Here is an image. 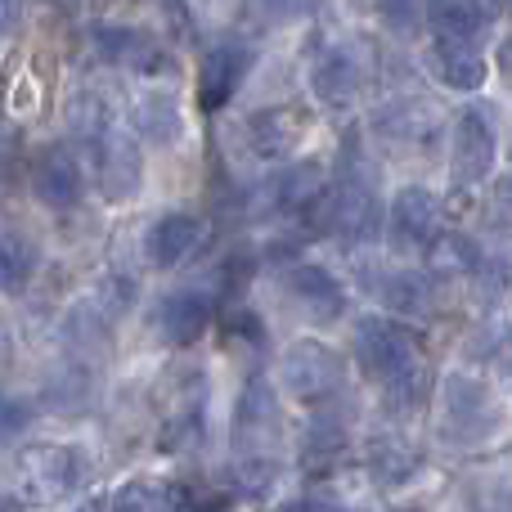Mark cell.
<instances>
[{
  "mask_svg": "<svg viewBox=\"0 0 512 512\" xmlns=\"http://www.w3.org/2000/svg\"><path fill=\"white\" fill-rule=\"evenodd\" d=\"M495 364H499V373H504V382L512 387V342H504V346L495 351Z\"/></svg>",
  "mask_w": 512,
  "mask_h": 512,
  "instance_id": "cell-36",
  "label": "cell"
},
{
  "mask_svg": "<svg viewBox=\"0 0 512 512\" xmlns=\"http://www.w3.org/2000/svg\"><path fill=\"white\" fill-rule=\"evenodd\" d=\"M373 292L382 297L387 310H405V315H427L432 310V279L418 270H387Z\"/></svg>",
  "mask_w": 512,
  "mask_h": 512,
  "instance_id": "cell-26",
  "label": "cell"
},
{
  "mask_svg": "<svg viewBox=\"0 0 512 512\" xmlns=\"http://www.w3.org/2000/svg\"><path fill=\"white\" fill-rule=\"evenodd\" d=\"M95 477V463L81 445H32L14 463V490L36 508L81 495Z\"/></svg>",
  "mask_w": 512,
  "mask_h": 512,
  "instance_id": "cell-1",
  "label": "cell"
},
{
  "mask_svg": "<svg viewBox=\"0 0 512 512\" xmlns=\"http://www.w3.org/2000/svg\"><path fill=\"white\" fill-rule=\"evenodd\" d=\"M283 292H288L292 306H297L306 319H315V324H333V319H342V310H346L342 279H337L333 270H324V265H315V261L288 265V274H283Z\"/></svg>",
  "mask_w": 512,
  "mask_h": 512,
  "instance_id": "cell-9",
  "label": "cell"
},
{
  "mask_svg": "<svg viewBox=\"0 0 512 512\" xmlns=\"http://www.w3.org/2000/svg\"><path fill=\"white\" fill-rule=\"evenodd\" d=\"M346 382V364L319 337H297L292 346H283L279 355V387L301 405H319V400L337 396Z\"/></svg>",
  "mask_w": 512,
  "mask_h": 512,
  "instance_id": "cell-4",
  "label": "cell"
},
{
  "mask_svg": "<svg viewBox=\"0 0 512 512\" xmlns=\"http://www.w3.org/2000/svg\"><path fill=\"white\" fill-rule=\"evenodd\" d=\"M310 230L337 243H369L382 230V203L360 171H346L342 185L324 189L310 203Z\"/></svg>",
  "mask_w": 512,
  "mask_h": 512,
  "instance_id": "cell-2",
  "label": "cell"
},
{
  "mask_svg": "<svg viewBox=\"0 0 512 512\" xmlns=\"http://www.w3.org/2000/svg\"><path fill=\"white\" fill-rule=\"evenodd\" d=\"M36 423V409L32 400L23 396H9V391H0V445H14L18 436H27Z\"/></svg>",
  "mask_w": 512,
  "mask_h": 512,
  "instance_id": "cell-32",
  "label": "cell"
},
{
  "mask_svg": "<svg viewBox=\"0 0 512 512\" xmlns=\"http://www.w3.org/2000/svg\"><path fill=\"white\" fill-rule=\"evenodd\" d=\"M481 261V248L468 234H441V239L427 243V279H459L472 274Z\"/></svg>",
  "mask_w": 512,
  "mask_h": 512,
  "instance_id": "cell-27",
  "label": "cell"
},
{
  "mask_svg": "<svg viewBox=\"0 0 512 512\" xmlns=\"http://www.w3.org/2000/svg\"><path fill=\"white\" fill-rule=\"evenodd\" d=\"M135 131L153 144V149H171L185 135V108L171 90H144L135 99Z\"/></svg>",
  "mask_w": 512,
  "mask_h": 512,
  "instance_id": "cell-20",
  "label": "cell"
},
{
  "mask_svg": "<svg viewBox=\"0 0 512 512\" xmlns=\"http://www.w3.org/2000/svg\"><path fill=\"white\" fill-rule=\"evenodd\" d=\"M306 113L292 104H270V108H256L243 122V135H248V149L261 162H288L292 153L301 149L306 140Z\"/></svg>",
  "mask_w": 512,
  "mask_h": 512,
  "instance_id": "cell-10",
  "label": "cell"
},
{
  "mask_svg": "<svg viewBox=\"0 0 512 512\" xmlns=\"http://www.w3.org/2000/svg\"><path fill=\"white\" fill-rule=\"evenodd\" d=\"M198 512H230L225 504H207V508H198Z\"/></svg>",
  "mask_w": 512,
  "mask_h": 512,
  "instance_id": "cell-39",
  "label": "cell"
},
{
  "mask_svg": "<svg viewBox=\"0 0 512 512\" xmlns=\"http://www.w3.org/2000/svg\"><path fill=\"white\" fill-rule=\"evenodd\" d=\"M436 131V113L414 95L387 99V104L373 113V135L387 144H423Z\"/></svg>",
  "mask_w": 512,
  "mask_h": 512,
  "instance_id": "cell-18",
  "label": "cell"
},
{
  "mask_svg": "<svg viewBox=\"0 0 512 512\" xmlns=\"http://www.w3.org/2000/svg\"><path fill=\"white\" fill-rule=\"evenodd\" d=\"M41 270V248L27 230L0 225V292H23Z\"/></svg>",
  "mask_w": 512,
  "mask_h": 512,
  "instance_id": "cell-23",
  "label": "cell"
},
{
  "mask_svg": "<svg viewBox=\"0 0 512 512\" xmlns=\"http://www.w3.org/2000/svg\"><path fill=\"white\" fill-rule=\"evenodd\" d=\"M198 243H203V221L194 212H162L144 230V256L153 270H176Z\"/></svg>",
  "mask_w": 512,
  "mask_h": 512,
  "instance_id": "cell-17",
  "label": "cell"
},
{
  "mask_svg": "<svg viewBox=\"0 0 512 512\" xmlns=\"http://www.w3.org/2000/svg\"><path fill=\"white\" fill-rule=\"evenodd\" d=\"M90 45L104 63L113 68H131V72H158L162 68V50L144 27L131 23H95L90 27Z\"/></svg>",
  "mask_w": 512,
  "mask_h": 512,
  "instance_id": "cell-14",
  "label": "cell"
},
{
  "mask_svg": "<svg viewBox=\"0 0 512 512\" xmlns=\"http://www.w3.org/2000/svg\"><path fill=\"white\" fill-rule=\"evenodd\" d=\"M90 162H95V185L108 203H131L144 189V153L117 126L90 144Z\"/></svg>",
  "mask_w": 512,
  "mask_h": 512,
  "instance_id": "cell-7",
  "label": "cell"
},
{
  "mask_svg": "<svg viewBox=\"0 0 512 512\" xmlns=\"http://www.w3.org/2000/svg\"><path fill=\"white\" fill-rule=\"evenodd\" d=\"M212 310H216L212 292L176 288L158 301V310H153V333H158L167 346H194L198 337L207 333V324H212Z\"/></svg>",
  "mask_w": 512,
  "mask_h": 512,
  "instance_id": "cell-11",
  "label": "cell"
},
{
  "mask_svg": "<svg viewBox=\"0 0 512 512\" xmlns=\"http://www.w3.org/2000/svg\"><path fill=\"white\" fill-rule=\"evenodd\" d=\"M423 23L436 32V41H477L486 27L481 0H427Z\"/></svg>",
  "mask_w": 512,
  "mask_h": 512,
  "instance_id": "cell-21",
  "label": "cell"
},
{
  "mask_svg": "<svg viewBox=\"0 0 512 512\" xmlns=\"http://www.w3.org/2000/svg\"><path fill=\"white\" fill-rule=\"evenodd\" d=\"M378 18L391 27V32L409 36L418 23H423V5H418V0H378Z\"/></svg>",
  "mask_w": 512,
  "mask_h": 512,
  "instance_id": "cell-33",
  "label": "cell"
},
{
  "mask_svg": "<svg viewBox=\"0 0 512 512\" xmlns=\"http://www.w3.org/2000/svg\"><path fill=\"white\" fill-rule=\"evenodd\" d=\"M427 63H432L436 81L450 90H481L486 86V54H481L477 41H436L432 54H427Z\"/></svg>",
  "mask_w": 512,
  "mask_h": 512,
  "instance_id": "cell-19",
  "label": "cell"
},
{
  "mask_svg": "<svg viewBox=\"0 0 512 512\" xmlns=\"http://www.w3.org/2000/svg\"><path fill=\"white\" fill-rule=\"evenodd\" d=\"M477 288H481V297H499V292L512 283V265L504 261V256H486L481 252V261H477Z\"/></svg>",
  "mask_w": 512,
  "mask_h": 512,
  "instance_id": "cell-34",
  "label": "cell"
},
{
  "mask_svg": "<svg viewBox=\"0 0 512 512\" xmlns=\"http://www.w3.org/2000/svg\"><path fill=\"white\" fill-rule=\"evenodd\" d=\"M234 459H279L283 445V414H279V396H274L270 378H248L234 409Z\"/></svg>",
  "mask_w": 512,
  "mask_h": 512,
  "instance_id": "cell-5",
  "label": "cell"
},
{
  "mask_svg": "<svg viewBox=\"0 0 512 512\" xmlns=\"http://www.w3.org/2000/svg\"><path fill=\"white\" fill-rule=\"evenodd\" d=\"M499 427V409L486 382L468 373H450L441 382V436L450 445H481Z\"/></svg>",
  "mask_w": 512,
  "mask_h": 512,
  "instance_id": "cell-6",
  "label": "cell"
},
{
  "mask_svg": "<svg viewBox=\"0 0 512 512\" xmlns=\"http://www.w3.org/2000/svg\"><path fill=\"white\" fill-rule=\"evenodd\" d=\"M499 158V140H495V122H490L481 108H463L454 117L450 131V167L459 185H481V180L495 171Z\"/></svg>",
  "mask_w": 512,
  "mask_h": 512,
  "instance_id": "cell-8",
  "label": "cell"
},
{
  "mask_svg": "<svg viewBox=\"0 0 512 512\" xmlns=\"http://www.w3.org/2000/svg\"><path fill=\"white\" fill-rule=\"evenodd\" d=\"M382 400H387V409H391L396 418L414 414V409L427 400V364L418 360L414 369H405L400 378H391L387 387H382Z\"/></svg>",
  "mask_w": 512,
  "mask_h": 512,
  "instance_id": "cell-31",
  "label": "cell"
},
{
  "mask_svg": "<svg viewBox=\"0 0 512 512\" xmlns=\"http://www.w3.org/2000/svg\"><path fill=\"white\" fill-rule=\"evenodd\" d=\"M324 189H328V176H324V162H319V158L288 162V167H279V176L270 180L274 207H283V212H297V207H310L319 194H324Z\"/></svg>",
  "mask_w": 512,
  "mask_h": 512,
  "instance_id": "cell-22",
  "label": "cell"
},
{
  "mask_svg": "<svg viewBox=\"0 0 512 512\" xmlns=\"http://www.w3.org/2000/svg\"><path fill=\"white\" fill-rule=\"evenodd\" d=\"M369 468L382 486H400V481L418 468V450L409 441H400V436H378L373 454H369Z\"/></svg>",
  "mask_w": 512,
  "mask_h": 512,
  "instance_id": "cell-28",
  "label": "cell"
},
{
  "mask_svg": "<svg viewBox=\"0 0 512 512\" xmlns=\"http://www.w3.org/2000/svg\"><path fill=\"white\" fill-rule=\"evenodd\" d=\"M252 68V50L243 41H221L198 59V104L203 108H221L234 90L243 86Z\"/></svg>",
  "mask_w": 512,
  "mask_h": 512,
  "instance_id": "cell-15",
  "label": "cell"
},
{
  "mask_svg": "<svg viewBox=\"0 0 512 512\" xmlns=\"http://www.w3.org/2000/svg\"><path fill=\"white\" fill-rule=\"evenodd\" d=\"M355 364L364 369V378L387 387L391 378H400L405 369H414L423 355H418V333L409 324L391 315H369L355 324Z\"/></svg>",
  "mask_w": 512,
  "mask_h": 512,
  "instance_id": "cell-3",
  "label": "cell"
},
{
  "mask_svg": "<svg viewBox=\"0 0 512 512\" xmlns=\"http://www.w3.org/2000/svg\"><path fill=\"white\" fill-rule=\"evenodd\" d=\"M499 198H504V203L512 207V167L504 171V180H499Z\"/></svg>",
  "mask_w": 512,
  "mask_h": 512,
  "instance_id": "cell-38",
  "label": "cell"
},
{
  "mask_svg": "<svg viewBox=\"0 0 512 512\" xmlns=\"http://www.w3.org/2000/svg\"><path fill=\"white\" fill-rule=\"evenodd\" d=\"M9 23H14V0H0V36L9 32Z\"/></svg>",
  "mask_w": 512,
  "mask_h": 512,
  "instance_id": "cell-37",
  "label": "cell"
},
{
  "mask_svg": "<svg viewBox=\"0 0 512 512\" xmlns=\"http://www.w3.org/2000/svg\"><path fill=\"white\" fill-rule=\"evenodd\" d=\"M171 504H176V495L162 481H126L113 490L108 512H171Z\"/></svg>",
  "mask_w": 512,
  "mask_h": 512,
  "instance_id": "cell-29",
  "label": "cell"
},
{
  "mask_svg": "<svg viewBox=\"0 0 512 512\" xmlns=\"http://www.w3.org/2000/svg\"><path fill=\"white\" fill-rule=\"evenodd\" d=\"M203 432H207V409H203V378H198V387H189L185 400H176V409L162 423V445L171 454H194L203 445Z\"/></svg>",
  "mask_w": 512,
  "mask_h": 512,
  "instance_id": "cell-24",
  "label": "cell"
},
{
  "mask_svg": "<svg viewBox=\"0 0 512 512\" xmlns=\"http://www.w3.org/2000/svg\"><path fill=\"white\" fill-rule=\"evenodd\" d=\"M364 86V59L351 45H328L310 63V95L324 108H351V99Z\"/></svg>",
  "mask_w": 512,
  "mask_h": 512,
  "instance_id": "cell-12",
  "label": "cell"
},
{
  "mask_svg": "<svg viewBox=\"0 0 512 512\" xmlns=\"http://www.w3.org/2000/svg\"><path fill=\"white\" fill-rule=\"evenodd\" d=\"M436 221H441V203L427 185H405L391 198V216H387V234L400 252L427 248L436 239Z\"/></svg>",
  "mask_w": 512,
  "mask_h": 512,
  "instance_id": "cell-13",
  "label": "cell"
},
{
  "mask_svg": "<svg viewBox=\"0 0 512 512\" xmlns=\"http://www.w3.org/2000/svg\"><path fill=\"white\" fill-rule=\"evenodd\" d=\"M256 5H261L270 18H288V14H297L301 9V0H256Z\"/></svg>",
  "mask_w": 512,
  "mask_h": 512,
  "instance_id": "cell-35",
  "label": "cell"
},
{
  "mask_svg": "<svg viewBox=\"0 0 512 512\" xmlns=\"http://www.w3.org/2000/svg\"><path fill=\"white\" fill-rule=\"evenodd\" d=\"M32 194L50 212H72L86 198V171L77 167V158H68L63 149H45L32 162Z\"/></svg>",
  "mask_w": 512,
  "mask_h": 512,
  "instance_id": "cell-16",
  "label": "cell"
},
{
  "mask_svg": "<svg viewBox=\"0 0 512 512\" xmlns=\"http://www.w3.org/2000/svg\"><path fill=\"white\" fill-rule=\"evenodd\" d=\"M306 463H333L346 450V423L337 414H315L306 427V445H301Z\"/></svg>",
  "mask_w": 512,
  "mask_h": 512,
  "instance_id": "cell-30",
  "label": "cell"
},
{
  "mask_svg": "<svg viewBox=\"0 0 512 512\" xmlns=\"http://www.w3.org/2000/svg\"><path fill=\"white\" fill-rule=\"evenodd\" d=\"M113 126H117V108H113V99H108V90L81 86L77 95L68 99V131L77 135V140L95 144L99 135H108Z\"/></svg>",
  "mask_w": 512,
  "mask_h": 512,
  "instance_id": "cell-25",
  "label": "cell"
}]
</instances>
